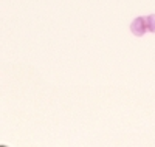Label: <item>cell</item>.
I'll use <instances>...</instances> for the list:
<instances>
[{"mask_svg": "<svg viewBox=\"0 0 155 147\" xmlns=\"http://www.w3.org/2000/svg\"><path fill=\"white\" fill-rule=\"evenodd\" d=\"M146 19H147V26H149V31H150V33H155V14L146 16Z\"/></svg>", "mask_w": 155, "mask_h": 147, "instance_id": "cell-2", "label": "cell"}, {"mask_svg": "<svg viewBox=\"0 0 155 147\" xmlns=\"http://www.w3.org/2000/svg\"><path fill=\"white\" fill-rule=\"evenodd\" d=\"M130 31L135 34V36H144L147 31H149V26H147V19L146 17H137L132 23H130Z\"/></svg>", "mask_w": 155, "mask_h": 147, "instance_id": "cell-1", "label": "cell"}]
</instances>
